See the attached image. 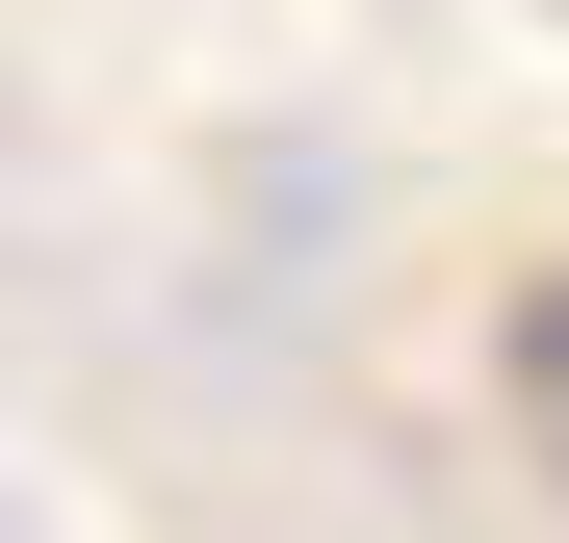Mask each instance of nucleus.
I'll return each instance as SVG.
<instances>
[{
  "label": "nucleus",
  "instance_id": "1",
  "mask_svg": "<svg viewBox=\"0 0 569 543\" xmlns=\"http://www.w3.org/2000/svg\"><path fill=\"white\" fill-rule=\"evenodd\" d=\"M518 440H543V492H569V285H518Z\"/></svg>",
  "mask_w": 569,
  "mask_h": 543
}]
</instances>
